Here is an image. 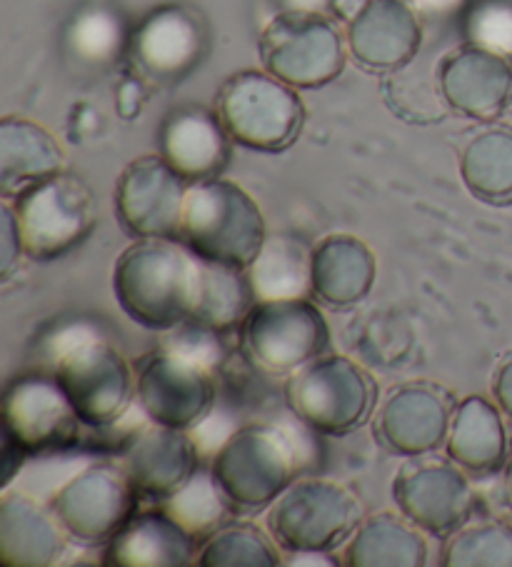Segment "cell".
<instances>
[{"mask_svg":"<svg viewBox=\"0 0 512 567\" xmlns=\"http://www.w3.org/2000/svg\"><path fill=\"white\" fill-rule=\"evenodd\" d=\"M303 471L295 440L268 423L243 425L223 440L213 455V481L235 511L270 507Z\"/></svg>","mask_w":512,"mask_h":567,"instance_id":"2","label":"cell"},{"mask_svg":"<svg viewBox=\"0 0 512 567\" xmlns=\"http://www.w3.org/2000/svg\"><path fill=\"white\" fill-rule=\"evenodd\" d=\"M255 306L248 270L201 258V288L193 320L215 330H231L245 320Z\"/></svg>","mask_w":512,"mask_h":567,"instance_id":"30","label":"cell"},{"mask_svg":"<svg viewBox=\"0 0 512 567\" xmlns=\"http://www.w3.org/2000/svg\"><path fill=\"white\" fill-rule=\"evenodd\" d=\"M215 113L233 143L258 153L288 151L305 123V103L298 87L283 83L268 71L231 75L215 95Z\"/></svg>","mask_w":512,"mask_h":567,"instance_id":"5","label":"cell"},{"mask_svg":"<svg viewBox=\"0 0 512 567\" xmlns=\"http://www.w3.org/2000/svg\"><path fill=\"white\" fill-rule=\"evenodd\" d=\"M492 398H495L502 415L512 423V353L502 358L495 375H492Z\"/></svg>","mask_w":512,"mask_h":567,"instance_id":"37","label":"cell"},{"mask_svg":"<svg viewBox=\"0 0 512 567\" xmlns=\"http://www.w3.org/2000/svg\"><path fill=\"white\" fill-rule=\"evenodd\" d=\"M53 378L71 400L88 427H111L135 398V373L121 355L93 330H71L53 350Z\"/></svg>","mask_w":512,"mask_h":567,"instance_id":"4","label":"cell"},{"mask_svg":"<svg viewBox=\"0 0 512 567\" xmlns=\"http://www.w3.org/2000/svg\"><path fill=\"white\" fill-rule=\"evenodd\" d=\"M470 43L512 55V8L505 3L478 6L468 18Z\"/></svg>","mask_w":512,"mask_h":567,"instance_id":"34","label":"cell"},{"mask_svg":"<svg viewBox=\"0 0 512 567\" xmlns=\"http://www.w3.org/2000/svg\"><path fill=\"white\" fill-rule=\"evenodd\" d=\"M143 83H137L135 78L131 81H125L121 87H117V113L123 115V118H135L137 111L143 107Z\"/></svg>","mask_w":512,"mask_h":567,"instance_id":"38","label":"cell"},{"mask_svg":"<svg viewBox=\"0 0 512 567\" xmlns=\"http://www.w3.org/2000/svg\"><path fill=\"white\" fill-rule=\"evenodd\" d=\"M123 467L141 497L165 503L198 473V445L188 430L153 423L127 447Z\"/></svg>","mask_w":512,"mask_h":567,"instance_id":"22","label":"cell"},{"mask_svg":"<svg viewBox=\"0 0 512 567\" xmlns=\"http://www.w3.org/2000/svg\"><path fill=\"white\" fill-rule=\"evenodd\" d=\"M348 51L370 73H396L416 61L422 25L408 0H362L348 21Z\"/></svg>","mask_w":512,"mask_h":567,"instance_id":"19","label":"cell"},{"mask_svg":"<svg viewBox=\"0 0 512 567\" xmlns=\"http://www.w3.org/2000/svg\"><path fill=\"white\" fill-rule=\"evenodd\" d=\"M83 420L53 373H23L6 385L3 440L25 455L68 450L81 440Z\"/></svg>","mask_w":512,"mask_h":567,"instance_id":"13","label":"cell"},{"mask_svg":"<svg viewBox=\"0 0 512 567\" xmlns=\"http://www.w3.org/2000/svg\"><path fill=\"white\" fill-rule=\"evenodd\" d=\"M195 565L201 567H278L280 553L260 527L240 523L223 525L205 537Z\"/></svg>","mask_w":512,"mask_h":567,"instance_id":"32","label":"cell"},{"mask_svg":"<svg viewBox=\"0 0 512 567\" xmlns=\"http://www.w3.org/2000/svg\"><path fill=\"white\" fill-rule=\"evenodd\" d=\"M362 503L328 477H298L268 511L273 540L293 555H325L358 530Z\"/></svg>","mask_w":512,"mask_h":567,"instance_id":"6","label":"cell"},{"mask_svg":"<svg viewBox=\"0 0 512 567\" xmlns=\"http://www.w3.org/2000/svg\"><path fill=\"white\" fill-rule=\"evenodd\" d=\"M135 400L151 423L191 430L215 403L213 370L163 346L137 365Z\"/></svg>","mask_w":512,"mask_h":567,"instance_id":"14","label":"cell"},{"mask_svg":"<svg viewBox=\"0 0 512 567\" xmlns=\"http://www.w3.org/2000/svg\"><path fill=\"white\" fill-rule=\"evenodd\" d=\"M201 288V256L183 240L143 238L113 268L117 306L137 326L173 330L193 318Z\"/></svg>","mask_w":512,"mask_h":567,"instance_id":"1","label":"cell"},{"mask_svg":"<svg viewBox=\"0 0 512 567\" xmlns=\"http://www.w3.org/2000/svg\"><path fill=\"white\" fill-rule=\"evenodd\" d=\"M231 143L218 113L195 103L167 113L157 131L161 155L188 183L218 178L231 161Z\"/></svg>","mask_w":512,"mask_h":567,"instance_id":"20","label":"cell"},{"mask_svg":"<svg viewBox=\"0 0 512 567\" xmlns=\"http://www.w3.org/2000/svg\"><path fill=\"white\" fill-rule=\"evenodd\" d=\"M290 8H300V11H320L325 0H285Z\"/></svg>","mask_w":512,"mask_h":567,"instance_id":"39","label":"cell"},{"mask_svg":"<svg viewBox=\"0 0 512 567\" xmlns=\"http://www.w3.org/2000/svg\"><path fill=\"white\" fill-rule=\"evenodd\" d=\"M141 493L123 465L98 463L75 473L51 497L63 530L75 540L107 543L137 513Z\"/></svg>","mask_w":512,"mask_h":567,"instance_id":"11","label":"cell"},{"mask_svg":"<svg viewBox=\"0 0 512 567\" xmlns=\"http://www.w3.org/2000/svg\"><path fill=\"white\" fill-rule=\"evenodd\" d=\"M243 350L273 375H290L328 348L330 328L308 298L255 300L240 328Z\"/></svg>","mask_w":512,"mask_h":567,"instance_id":"10","label":"cell"},{"mask_svg":"<svg viewBox=\"0 0 512 567\" xmlns=\"http://www.w3.org/2000/svg\"><path fill=\"white\" fill-rule=\"evenodd\" d=\"M65 171V153L53 133L28 118L0 121V193L13 200L51 175Z\"/></svg>","mask_w":512,"mask_h":567,"instance_id":"26","label":"cell"},{"mask_svg":"<svg viewBox=\"0 0 512 567\" xmlns=\"http://www.w3.org/2000/svg\"><path fill=\"white\" fill-rule=\"evenodd\" d=\"M310 252L298 238L273 236L250 262L248 278L255 300L305 298L310 286Z\"/></svg>","mask_w":512,"mask_h":567,"instance_id":"29","label":"cell"},{"mask_svg":"<svg viewBox=\"0 0 512 567\" xmlns=\"http://www.w3.org/2000/svg\"><path fill=\"white\" fill-rule=\"evenodd\" d=\"M392 501L422 533L450 537L470 520L475 497L460 465L420 455L398 471Z\"/></svg>","mask_w":512,"mask_h":567,"instance_id":"16","label":"cell"},{"mask_svg":"<svg viewBox=\"0 0 512 567\" xmlns=\"http://www.w3.org/2000/svg\"><path fill=\"white\" fill-rule=\"evenodd\" d=\"M198 537L165 511L135 513L105 543L107 567H185L198 557Z\"/></svg>","mask_w":512,"mask_h":567,"instance_id":"21","label":"cell"},{"mask_svg":"<svg viewBox=\"0 0 512 567\" xmlns=\"http://www.w3.org/2000/svg\"><path fill=\"white\" fill-rule=\"evenodd\" d=\"M446 453L468 475H498L510 461L508 427L498 403L482 395L460 400L452 415Z\"/></svg>","mask_w":512,"mask_h":567,"instance_id":"25","label":"cell"},{"mask_svg":"<svg viewBox=\"0 0 512 567\" xmlns=\"http://www.w3.org/2000/svg\"><path fill=\"white\" fill-rule=\"evenodd\" d=\"M0 220H3V238H0V276L8 280L13 268L21 262V256H25L21 228H18V218L11 200H3V205H0Z\"/></svg>","mask_w":512,"mask_h":567,"instance_id":"36","label":"cell"},{"mask_svg":"<svg viewBox=\"0 0 512 567\" xmlns=\"http://www.w3.org/2000/svg\"><path fill=\"white\" fill-rule=\"evenodd\" d=\"M378 262L368 243L350 233H330L313 246L310 286L315 298L330 308H350L366 300L376 286Z\"/></svg>","mask_w":512,"mask_h":567,"instance_id":"23","label":"cell"},{"mask_svg":"<svg viewBox=\"0 0 512 567\" xmlns=\"http://www.w3.org/2000/svg\"><path fill=\"white\" fill-rule=\"evenodd\" d=\"M31 260L63 258L95 228V200L83 178L58 173L11 200Z\"/></svg>","mask_w":512,"mask_h":567,"instance_id":"9","label":"cell"},{"mask_svg":"<svg viewBox=\"0 0 512 567\" xmlns=\"http://www.w3.org/2000/svg\"><path fill=\"white\" fill-rule=\"evenodd\" d=\"M188 188L191 183L161 153L141 155L125 165L115 183L117 223L135 240H181Z\"/></svg>","mask_w":512,"mask_h":567,"instance_id":"15","label":"cell"},{"mask_svg":"<svg viewBox=\"0 0 512 567\" xmlns=\"http://www.w3.org/2000/svg\"><path fill=\"white\" fill-rule=\"evenodd\" d=\"M508 497H510V503H512V455H510V461H508Z\"/></svg>","mask_w":512,"mask_h":567,"instance_id":"40","label":"cell"},{"mask_svg":"<svg viewBox=\"0 0 512 567\" xmlns=\"http://www.w3.org/2000/svg\"><path fill=\"white\" fill-rule=\"evenodd\" d=\"M460 175L478 200L490 205L512 203V125L490 123L465 143Z\"/></svg>","mask_w":512,"mask_h":567,"instance_id":"28","label":"cell"},{"mask_svg":"<svg viewBox=\"0 0 512 567\" xmlns=\"http://www.w3.org/2000/svg\"><path fill=\"white\" fill-rule=\"evenodd\" d=\"M455 400L438 385L408 383L392 388L380 403L378 440L396 455L420 457L446 445Z\"/></svg>","mask_w":512,"mask_h":567,"instance_id":"18","label":"cell"},{"mask_svg":"<svg viewBox=\"0 0 512 567\" xmlns=\"http://www.w3.org/2000/svg\"><path fill=\"white\" fill-rule=\"evenodd\" d=\"M442 567H512V525L505 520L465 523L446 537Z\"/></svg>","mask_w":512,"mask_h":567,"instance_id":"31","label":"cell"},{"mask_svg":"<svg viewBox=\"0 0 512 567\" xmlns=\"http://www.w3.org/2000/svg\"><path fill=\"white\" fill-rule=\"evenodd\" d=\"M65 530L53 511L31 495L8 493L0 497V565L45 567L61 560Z\"/></svg>","mask_w":512,"mask_h":567,"instance_id":"24","label":"cell"},{"mask_svg":"<svg viewBox=\"0 0 512 567\" xmlns=\"http://www.w3.org/2000/svg\"><path fill=\"white\" fill-rule=\"evenodd\" d=\"M260 61L270 75L298 91L332 83L348 61V41L320 11L288 8L260 33Z\"/></svg>","mask_w":512,"mask_h":567,"instance_id":"8","label":"cell"},{"mask_svg":"<svg viewBox=\"0 0 512 567\" xmlns=\"http://www.w3.org/2000/svg\"><path fill=\"white\" fill-rule=\"evenodd\" d=\"M121 41V28H117L115 18L107 13H91L78 21L73 31V43L78 53L88 61H105L111 58Z\"/></svg>","mask_w":512,"mask_h":567,"instance_id":"35","label":"cell"},{"mask_svg":"<svg viewBox=\"0 0 512 567\" xmlns=\"http://www.w3.org/2000/svg\"><path fill=\"white\" fill-rule=\"evenodd\" d=\"M181 240L195 256L248 270L268 240L265 218L248 193L228 178L191 183Z\"/></svg>","mask_w":512,"mask_h":567,"instance_id":"3","label":"cell"},{"mask_svg":"<svg viewBox=\"0 0 512 567\" xmlns=\"http://www.w3.org/2000/svg\"><path fill=\"white\" fill-rule=\"evenodd\" d=\"M163 507L173 517H178L195 537H208L225 525L231 513H238L221 493L213 473H195L178 493L167 497Z\"/></svg>","mask_w":512,"mask_h":567,"instance_id":"33","label":"cell"},{"mask_svg":"<svg viewBox=\"0 0 512 567\" xmlns=\"http://www.w3.org/2000/svg\"><path fill=\"white\" fill-rule=\"evenodd\" d=\"M211 51V28L191 6L155 8L127 41V58L141 81L173 85L188 78Z\"/></svg>","mask_w":512,"mask_h":567,"instance_id":"12","label":"cell"},{"mask_svg":"<svg viewBox=\"0 0 512 567\" xmlns=\"http://www.w3.org/2000/svg\"><path fill=\"white\" fill-rule=\"evenodd\" d=\"M438 91L450 111L492 123L512 105V55L465 43L442 55Z\"/></svg>","mask_w":512,"mask_h":567,"instance_id":"17","label":"cell"},{"mask_svg":"<svg viewBox=\"0 0 512 567\" xmlns=\"http://www.w3.org/2000/svg\"><path fill=\"white\" fill-rule=\"evenodd\" d=\"M378 388L366 368L346 355H320L285 380V405L320 435H348L372 415Z\"/></svg>","mask_w":512,"mask_h":567,"instance_id":"7","label":"cell"},{"mask_svg":"<svg viewBox=\"0 0 512 567\" xmlns=\"http://www.w3.org/2000/svg\"><path fill=\"white\" fill-rule=\"evenodd\" d=\"M426 563V537L402 513L366 517L342 550V565L348 567H422Z\"/></svg>","mask_w":512,"mask_h":567,"instance_id":"27","label":"cell"}]
</instances>
